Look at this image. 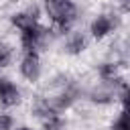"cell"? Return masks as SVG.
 <instances>
[{
    "label": "cell",
    "mask_w": 130,
    "mask_h": 130,
    "mask_svg": "<svg viewBox=\"0 0 130 130\" xmlns=\"http://www.w3.org/2000/svg\"><path fill=\"white\" fill-rule=\"evenodd\" d=\"M45 4H47L49 16L59 26H67L69 22H73V18H75V6L71 4V0H45Z\"/></svg>",
    "instance_id": "1"
},
{
    "label": "cell",
    "mask_w": 130,
    "mask_h": 130,
    "mask_svg": "<svg viewBox=\"0 0 130 130\" xmlns=\"http://www.w3.org/2000/svg\"><path fill=\"white\" fill-rule=\"evenodd\" d=\"M0 102L4 106H14L20 102V93H18L16 85L10 83L8 79H0Z\"/></svg>",
    "instance_id": "2"
},
{
    "label": "cell",
    "mask_w": 130,
    "mask_h": 130,
    "mask_svg": "<svg viewBox=\"0 0 130 130\" xmlns=\"http://www.w3.org/2000/svg\"><path fill=\"white\" fill-rule=\"evenodd\" d=\"M20 71L26 79L30 81H37L39 79V73H41V65H39V57L35 53H28L24 59H22V65H20Z\"/></svg>",
    "instance_id": "3"
},
{
    "label": "cell",
    "mask_w": 130,
    "mask_h": 130,
    "mask_svg": "<svg viewBox=\"0 0 130 130\" xmlns=\"http://www.w3.org/2000/svg\"><path fill=\"white\" fill-rule=\"evenodd\" d=\"M110 28H112V20L108 18V16H98L95 20H93V24H91V32H93V37H104L106 32H110Z\"/></svg>",
    "instance_id": "4"
},
{
    "label": "cell",
    "mask_w": 130,
    "mask_h": 130,
    "mask_svg": "<svg viewBox=\"0 0 130 130\" xmlns=\"http://www.w3.org/2000/svg\"><path fill=\"white\" fill-rule=\"evenodd\" d=\"M85 47V39L81 37V35H75L71 41H69V45H67V49H69V53H79L81 49Z\"/></svg>",
    "instance_id": "5"
},
{
    "label": "cell",
    "mask_w": 130,
    "mask_h": 130,
    "mask_svg": "<svg viewBox=\"0 0 130 130\" xmlns=\"http://www.w3.org/2000/svg\"><path fill=\"white\" fill-rule=\"evenodd\" d=\"M10 61V49L6 45H0V67H6Z\"/></svg>",
    "instance_id": "6"
},
{
    "label": "cell",
    "mask_w": 130,
    "mask_h": 130,
    "mask_svg": "<svg viewBox=\"0 0 130 130\" xmlns=\"http://www.w3.org/2000/svg\"><path fill=\"white\" fill-rule=\"evenodd\" d=\"M100 71H102V77H106V79H114V73H116V65H110V63H108V65H104Z\"/></svg>",
    "instance_id": "7"
},
{
    "label": "cell",
    "mask_w": 130,
    "mask_h": 130,
    "mask_svg": "<svg viewBox=\"0 0 130 130\" xmlns=\"http://www.w3.org/2000/svg\"><path fill=\"white\" fill-rule=\"evenodd\" d=\"M61 126H63V122H61L59 118H55V116H53V118H49V120H47L45 130H59Z\"/></svg>",
    "instance_id": "8"
},
{
    "label": "cell",
    "mask_w": 130,
    "mask_h": 130,
    "mask_svg": "<svg viewBox=\"0 0 130 130\" xmlns=\"http://www.w3.org/2000/svg\"><path fill=\"white\" fill-rule=\"evenodd\" d=\"M112 130H128V116H126V112L120 116V120L112 126Z\"/></svg>",
    "instance_id": "9"
},
{
    "label": "cell",
    "mask_w": 130,
    "mask_h": 130,
    "mask_svg": "<svg viewBox=\"0 0 130 130\" xmlns=\"http://www.w3.org/2000/svg\"><path fill=\"white\" fill-rule=\"evenodd\" d=\"M12 126V120L8 116H0V130H8Z\"/></svg>",
    "instance_id": "10"
},
{
    "label": "cell",
    "mask_w": 130,
    "mask_h": 130,
    "mask_svg": "<svg viewBox=\"0 0 130 130\" xmlns=\"http://www.w3.org/2000/svg\"><path fill=\"white\" fill-rule=\"evenodd\" d=\"M20 130H30V128H20Z\"/></svg>",
    "instance_id": "11"
}]
</instances>
